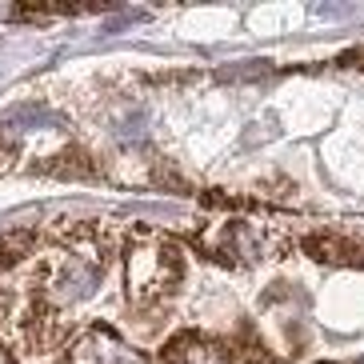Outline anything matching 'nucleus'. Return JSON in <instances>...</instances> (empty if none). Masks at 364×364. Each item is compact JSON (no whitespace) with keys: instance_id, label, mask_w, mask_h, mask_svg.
<instances>
[{"instance_id":"nucleus-1","label":"nucleus","mask_w":364,"mask_h":364,"mask_svg":"<svg viewBox=\"0 0 364 364\" xmlns=\"http://www.w3.org/2000/svg\"><path fill=\"white\" fill-rule=\"evenodd\" d=\"M176 280V260L168 248H140L129 257V284L136 292H161Z\"/></svg>"},{"instance_id":"nucleus-2","label":"nucleus","mask_w":364,"mask_h":364,"mask_svg":"<svg viewBox=\"0 0 364 364\" xmlns=\"http://www.w3.org/2000/svg\"><path fill=\"white\" fill-rule=\"evenodd\" d=\"M24 248H28V232L0 236V264H12L16 257H24Z\"/></svg>"},{"instance_id":"nucleus-3","label":"nucleus","mask_w":364,"mask_h":364,"mask_svg":"<svg viewBox=\"0 0 364 364\" xmlns=\"http://www.w3.org/2000/svg\"><path fill=\"white\" fill-rule=\"evenodd\" d=\"M9 16H16V9L12 4H0V21H9Z\"/></svg>"}]
</instances>
